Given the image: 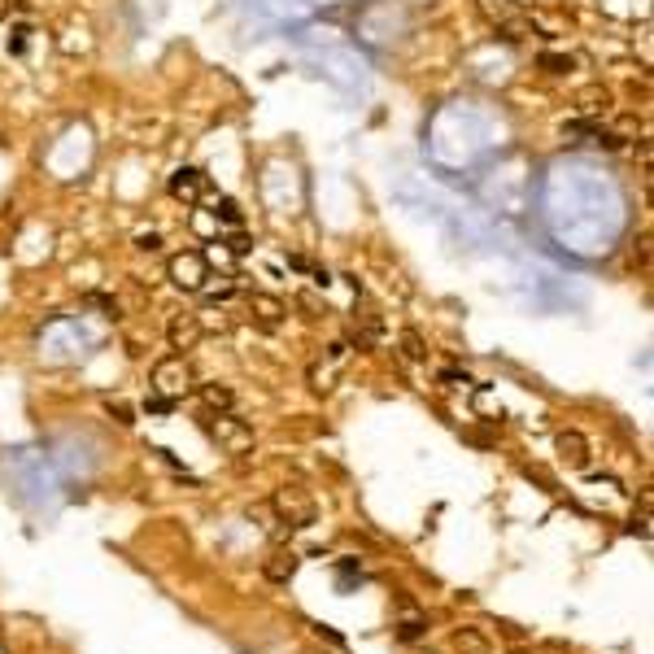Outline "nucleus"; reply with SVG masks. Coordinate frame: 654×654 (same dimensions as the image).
<instances>
[{
  "mask_svg": "<svg viewBox=\"0 0 654 654\" xmlns=\"http://www.w3.org/2000/svg\"><path fill=\"white\" fill-rule=\"evenodd\" d=\"M205 171H197V166H179V171L171 175V197L184 201V205H201V197H205Z\"/></svg>",
  "mask_w": 654,
  "mask_h": 654,
  "instance_id": "0eeeda50",
  "label": "nucleus"
},
{
  "mask_svg": "<svg viewBox=\"0 0 654 654\" xmlns=\"http://www.w3.org/2000/svg\"><path fill=\"white\" fill-rule=\"evenodd\" d=\"M275 510L292 523V528H305V523L314 519V502H310V493H305L301 484H284V489L275 493Z\"/></svg>",
  "mask_w": 654,
  "mask_h": 654,
  "instance_id": "20e7f679",
  "label": "nucleus"
},
{
  "mask_svg": "<svg viewBox=\"0 0 654 654\" xmlns=\"http://www.w3.org/2000/svg\"><path fill=\"white\" fill-rule=\"evenodd\" d=\"M441 379H445V384H471L467 371H441Z\"/></svg>",
  "mask_w": 654,
  "mask_h": 654,
  "instance_id": "5701e85b",
  "label": "nucleus"
},
{
  "mask_svg": "<svg viewBox=\"0 0 654 654\" xmlns=\"http://www.w3.org/2000/svg\"><path fill=\"white\" fill-rule=\"evenodd\" d=\"M515 5H537V0H515Z\"/></svg>",
  "mask_w": 654,
  "mask_h": 654,
  "instance_id": "393cba45",
  "label": "nucleus"
},
{
  "mask_svg": "<svg viewBox=\"0 0 654 654\" xmlns=\"http://www.w3.org/2000/svg\"><path fill=\"white\" fill-rule=\"evenodd\" d=\"M458 650H471V654H484V637H480V633H458Z\"/></svg>",
  "mask_w": 654,
  "mask_h": 654,
  "instance_id": "f3484780",
  "label": "nucleus"
},
{
  "mask_svg": "<svg viewBox=\"0 0 654 654\" xmlns=\"http://www.w3.org/2000/svg\"><path fill=\"white\" fill-rule=\"evenodd\" d=\"M201 427H205V436L218 441V449H227V454H249V449H253V427L231 410H210Z\"/></svg>",
  "mask_w": 654,
  "mask_h": 654,
  "instance_id": "f257e3e1",
  "label": "nucleus"
},
{
  "mask_svg": "<svg viewBox=\"0 0 654 654\" xmlns=\"http://www.w3.org/2000/svg\"><path fill=\"white\" fill-rule=\"evenodd\" d=\"M136 249H140V253H158V249H162V236H158V231H140V236H136Z\"/></svg>",
  "mask_w": 654,
  "mask_h": 654,
  "instance_id": "dca6fc26",
  "label": "nucleus"
},
{
  "mask_svg": "<svg viewBox=\"0 0 654 654\" xmlns=\"http://www.w3.org/2000/svg\"><path fill=\"white\" fill-rule=\"evenodd\" d=\"M110 414H114L118 423H127V427L136 423V419H131V406H127V401H110Z\"/></svg>",
  "mask_w": 654,
  "mask_h": 654,
  "instance_id": "aec40b11",
  "label": "nucleus"
},
{
  "mask_svg": "<svg viewBox=\"0 0 654 654\" xmlns=\"http://www.w3.org/2000/svg\"><path fill=\"white\" fill-rule=\"evenodd\" d=\"M192 366H188V358L184 353H166L162 362H153V392L158 397H171V401H179L184 392H192Z\"/></svg>",
  "mask_w": 654,
  "mask_h": 654,
  "instance_id": "f03ea898",
  "label": "nucleus"
},
{
  "mask_svg": "<svg viewBox=\"0 0 654 654\" xmlns=\"http://www.w3.org/2000/svg\"><path fill=\"white\" fill-rule=\"evenodd\" d=\"M210 214H214L218 223H227V227H240V223H244V210L236 205L231 197H214V210H210Z\"/></svg>",
  "mask_w": 654,
  "mask_h": 654,
  "instance_id": "f8f14e48",
  "label": "nucleus"
},
{
  "mask_svg": "<svg viewBox=\"0 0 654 654\" xmlns=\"http://www.w3.org/2000/svg\"><path fill=\"white\" fill-rule=\"evenodd\" d=\"M227 249H231V253H236V257H244V253H249V249H253V240H249V236H244V231H236V236H231V240H227Z\"/></svg>",
  "mask_w": 654,
  "mask_h": 654,
  "instance_id": "6ab92c4d",
  "label": "nucleus"
},
{
  "mask_svg": "<svg viewBox=\"0 0 654 654\" xmlns=\"http://www.w3.org/2000/svg\"><path fill=\"white\" fill-rule=\"evenodd\" d=\"M344 362H349V344H327V353L310 366V388H318V392L336 388V379H340V371H344Z\"/></svg>",
  "mask_w": 654,
  "mask_h": 654,
  "instance_id": "39448f33",
  "label": "nucleus"
},
{
  "mask_svg": "<svg viewBox=\"0 0 654 654\" xmlns=\"http://www.w3.org/2000/svg\"><path fill=\"white\" fill-rule=\"evenodd\" d=\"M201 401H205V410H231L236 392L227 384H201Z\"/></svg>",
  "mask_w": 654,
  "mask_h": 654,
  "instance_id": "9d476101",
  "label": "nucleus"
},
{
  "mask_svg": "<svg viewBox=\"0 0 654 654\" xmlns=\"http://www.w3.org/2000/svg\"><path fill=\"white\" fill-rule=\"evenodd\" d=\"M558 454H563V462H572V467H589V441L580 432L558 436Z\"/></svg>",
  "mask_w": 654,
  "mask_h": 654,
  "instance_id": "1a4fd4ad",
  "label": "nucleus"
},
{
  "mask_svg": "<svg viewBox=\"0 0 654 654\" xmlns=\"http://www.w3.org/2000/svg\"><path fill=\"white\" fill-rule=\"evenodd\" d=\"M563 131H567V136H598L602 127H598V123H585V118H580V123H567Z\"/></svg>",
  "mask_w": 654,
  "mask_h": 654,
  "instance_id": "a211bd4d",
  "label": "nucleus"
},
{
  "mask_svg": "<svg viewBox=\"0 0 654 654\" xmlns=\"http://www.w3.org/2000/svg\"><path fill=\"white\" fill-rule=\"evenodd\" d=\"M9 53H27V31H14V40H9Z\"/></svg>",
  "mask_w": 654,
  "mask_h": 654,
  "instance_id": "4be33fe9",
  "label": "nucleus"
},
{
  "mask_svg": "<svg viewBox=\"0 0 654 654\" xmlns=\"http://www.w3.org/2000/svg\"><path fill=\"white\" fill-rule=\"evenodd\" d=\"M297 572V554L292 550H279V554H271V563H266V576L275 580V585H284V580H288Z\"/></svg>",
  "mask_w": 654,
  "mask_h": 654,
  "instance_id": "9b49d317",
  "label": "nucleus"
},
{
  "mask_svg": "<svg viewBox=\"0 0 654 654\" xmlns=\"http://www.w3.org/2000/svg\"><path fill=\"white\" fill-rule=\"evenodd\" d=\"M210 279V257L201 253V249H184V253L171 257V284L184 292H201Z\"/></svg>",
  "mask_w": 654,
  "mask_h": 654,
  "instance_id": "7ed1b4c3",
  "label": "nucleus"
},
{
  "mask_svg": "<svg viewBox=\"0 0 654 654\" xmlns=\"http://www.w3.org/2000/svg\"><path fill=\"white\" fill-rule=\"evenodd\" d=\"M249 314H253V323L257 327H266V331H275L279 323H284V301L279 297H271V292H249Z\"/></svg>",
  "mask_w": 654,
  "mask_h": 654,
  "instance_id": "6e6552de",
  "label": "nucleus"
},
{
  "mask_svg": "<svg viewBox=\"0 0 654 654\" xmlns=\"http://www.w3.org/2000/svg\"><path fill=\"white\" fill-rule=\"evenodd\" d=\"M484 18L489 22H510V14H515V0H480Z\"/></svg>",
  "mask_w": 654,
  "mask_h": 654,
  "instance_id": "4468645a",
  "label": "nucleus"
},
{
  "mask_svg": "<svg viewBox=\"0 0 654 654\" xmlns=\"http://www.w3.org/2000/svg\"><path fill=\"white\" fill-rule=\"evenodd\" d=\"M397 344H401V353H406L410 362H423V358H427V344H423V336H419L414 327H406V331H401V336H397Z\"/></svg>",
  "mask_w": 654,
  "mask_h": 654,
  "instance_id": "ddd939ff",
  "label": "nucleus"
},
{
  "mask_svg": "<svg viewBox=\"0 0 654 654\" xmlns=\"http://www.w3.org/2000/svg\"><path fill=\"white\" fill-rule=\"evenodd\" d=\"M201 336H205V327H201V314H192V310L171 314V323H166V340H171V349H175V353L197 349Z\"/></svg>",
  "mask_w": 654,
  "mask_h": 654,
  "instance_id": "423d86ee",
  "label": "nucleus"
},
{
  "mask_svg": "<svg viewBox=\"0 0 654 654\" xmlns=\"http://www.w3.org/2000/svg\"><path fill=\"white\" fill-rule=\"evenodd\" d=\"M537 62H541V70H550V75H567V70H572V57L567 53H541Z\"/></svg>",
  "mask_w": 654,
  "mask_h": 654,
  "instance_id": "2eb2a0df",
  "label": "nucleus"
},
{
  "mask_svg": "<svg viewBox=\"0 0 654 654\" xmlns=\"http://www.w3.org/2000/svg\"><path fill=\"white\" fill-rule=\"evenodd\" d=\"M149 410H158V414H171V410H175V401H171V397H158V392H153V397H149Z\"/></svg>",
  "mask_w": 654,
  "mask_h": 654,
  "instance_id": "412c9836",
  "label": "nucleus"
},
{
  "mask_svg": "<svg viewBox=\"0 0 654 654\" xmlns=\"http://www.w3.org/2000/svg\"><path fill=\"white\" fill-rule=\"evenodd\" d=\"M397 637H401V641H414V637H423V624H419V620H414V624H406V628H401V633H397Z\"/></svg>",
  "mask_w": 654,
  "mask_h": 654,
  "instance_id": "b1692460",
  "label": "nucleus"
}]
</instances>
